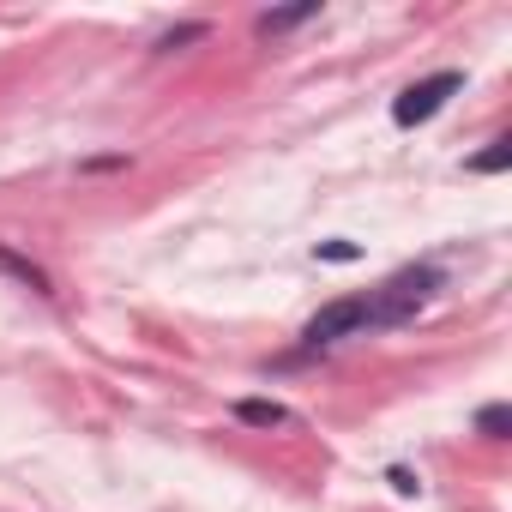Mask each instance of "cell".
Here are the masks:
<instances>
[{"mask_svg": "<svg viewBox=\"0 0 512 512\" xmlns=\"http://www.w3.org/2000/svg\"><path fill=\"white\" fill-rule=\"evenodd\" d=\"M458 91H464V73H458V67H440V73H428V79H416V85L398 91L392 121H398V127H422V121H434Z\"/></svg>", "mask_w": 512, "mask_h": 512, "instance_id": "3", "label": "cell"}, {"mask_svg": "<svg viewBox=\"0 0 512 512\" xmlns=\"http://www.w3.org/2000/svg\"><path fill=\"white\" fill-rule=\"evenodd\" d=\"M320 260H332V266H350V260H362V247H356V241H320Z\"/></svg>", "mask_w": 512, "mask_h": 512, "instance_id": "10", "label": "cell"}, {"mask_svg": "<svg viewBox=\"0 0 512 512\" xmlns=\"http://www.w3.org/2000/svg\"><path fill=\"white\" fill-rule=\"evenodd\" d=\"M344 338H368V296H344V302H326L308 326H302V350L290 362H308V356H326L332 344Z\"/></svg>", "mask_w": 512, "mask_h": 512, "instance_id": "2", "label": "cell"}, {"mask_svg": "<svg viewBox=\"0 0 512 512\" xmlns=\"http://www.w3.org/2000/svg\"><path fill=\"white\" fill-rule=\"evenodd\" d=\"M235 422H247V428H284L290 410L278 398H235Z\"/></svg>", "mask_w": 512, "mask_h": 512, "instance_id": "5", "label": "cell"}, {"mask_svg": "<svg viewBox=\"0 0 512 512\" xmlns=\"http://www.w3.org/2000/svg\"><path fill=\"white\" fill-rule=\"evenodd\" d=\"M506 428H512V410L506 404H482L476 410V434L482 440H506Z\"/></svg>", "mask_w": 512, "mask_h": 512, "instance_id": "9", "label": "cell"}, {"mask_svg": "<svg viewBox=\"0 0 512 512\" xmlns=\"http://www.w3.org/2000/svg\"><path fill=\"white\" fill-rule=\"evenodd\" d=\"M308 19H320V0H302V7H284V13H260V37L296 31V25H308Z\"/></svg>", "mask_w": 512, "mask_h": 512, "instance_id": "6", "label": "cell"}, {"mask_svg": "<svg viewBox=\"0 0 512 512\" xmlns=\"http://www.w3.org/2000/svg\"><path fill=\"white\" fill-rule=\"evenodd\" d=\"M440 284H446L440 266H404L398 278H386L380 290H368V332H398V326H410V320L434 302Z\"/></svg>", "mask_w": 512, "mask_h": 512, "instance_id": "1", "label": "cell"}, {"mask_svg": "<svg viewBox=\"0 0 512 512\" xmlns=\"http://www.w3.org/2000/svg\"><path fill=\"white\" fill-rule=\"evenodd\" d=\"M0 272H7L13 284H25L31 296H43V302L55 296V284H49V272H43L37 260H25V253H19V247H7V241H0Z\"/></svg>", "mask_w": 512, "mask_h": 512, "instance_id": "4", "label": "cell"}, {"mask_svg": "<svg viewBox=\"0 0 512 512\" xmlns=\"http://www.w3.org/2000/svg\"><path fill=\"white\" fill-rule=\"evenodd\" d=\"M506 163H512V139H488V151H482V157H470L464 169H470V175H500Z\"/></svg>", "mask_w": 512, "mask_h": 512, "instance_id": "8", "label": "cell"}, {"mask_svg": "<svg viewBox=\"0 0 512 512\" xmlns=\"http://www.w3.org/2000/svg\"><path fill=\"white\" fill-rule=\"evenodd\" d=\"M205 37H211V25H205V19H193V25H175V31H163L151 49H157V55H175V49H187V43H205Z\"/></svg>", "mask_w": 512, "mask_h": 512, "instance_id": "7", "label": "cell"}]
</instances>
